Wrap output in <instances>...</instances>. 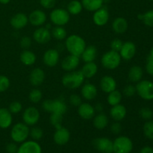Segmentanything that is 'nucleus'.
Listing matches in <instances>:
<instances>
[{
	"label": "nucleus",
	"instance_id": "9d476101",
	"mask_svg": "<svg viewBox=\"0 0 153 153\" xmlns=\"http://www.w3.org/2000/svg\"><path fill=\"white\" fill-rule=\"evenodd\" d=\"M94 148L101 153H112L113 141L108 137H97L93 140Z\"/></svg>",
	"mask_w": 153,
	"mask_h": 153
},
{
	"label": "nucleus",
	"instance_id": "a19ab883",
	"mask_svg": "<svg viewBox=\"0 0 153 153\" xmlns=\"http://www.w3.org/2000/svg\"><path fill=\"white\" fill-rule=\"evenodd\" d=\"M9 111L12 114H17L20 113L22 110V103L19 102L18 101H13L9 105L8 108Z\"/></svg>",
	"mask_w": 153,
	"mask_h": 153
},
{
	"label": "nucleus",
	"instance_id": "f257e3e1",
	"mask_svg": "<svg viewBox=\"0 0 153 153\" xmlns=\"http://www.w3.org/2000/svg\"><path fill=\"white\" fill-rule=\"evenodd\" d=\"M86 46L85 39L78 34H71L65 39V48L70 55L80 57Z\"/></svg>",
	"mask_w": 153,
	"mask_h": 153
},
{
	"label": "nucleus",
	"instance_id": "79ce46f5",
	"mask_svg": "<svg viewBox=\"0 0 153 153\" xmlns=\"http://www.w3.org/2000/svg\"><path fill=\"white\" fill-rule=\"evenodd\" d=\"M139 114H140V117L146 121L151 120L153 117V111L149 108H142L139 111Z\"/></svg>",
	"mask_w": 153,
	"mask_h": 153
},
{
	"label": "nucleus",
	"instance_id": "bf43d9fd",
	"mask_svg": "<svg viewBox=\"0 0 153 153\" xmlns=\"http://www.w3.org/2000/svg\"><path fill=\"white\" fill-rule=\"evenodd\" d=\"M151 1H153V0H151Z\"/></svg>",
	"mask_w": 153,
	"mask_h": 153
},
{
	"label": "nucleus",
	"instance_id": "7ed1b4c3",
	"mask_svg": "<svg viewBox=\"0 0 153 153\" xmlns=\"http://www.w3.org/2000/svg\"><path fill=\"white\" fill-rule=\"evenodd\" d=\"M30 128L26 124L22 123H17L14 124L10 130V137L13 142L16 143H22L27 140L29 137Z\"/></svg>",
	"mask_w": 153,
	"mask_h": 153
},
{
	"label": "nucleus",
	"instance_id": "a211bd4d",
	"mask_svg": "<svg viewBox=\"0 0 153 153\" xmlns=\"http://www.w3.org/2000/svg\"><path fill=\"white\" fill-rule=\"evenodd\" d=\"M16 153H42V148L35 140H25L21 143Z\"/></svg>",
	"mask_w": 153,
	"mask_h": 153
},
{
	"label": "nucleus",
	"instance_id": "c756f323",
	"mask_svg": "<svg viewBox=\"0 0 153 153\" xmlns=\"http://www.w3.org/2000/svg\"><path fill=\"white\" fill-rule=\"evenodd\" d=\"M81 72L84 75L85 79H92L97 75L98 72V66L94 61L85 63L82 67Z\"/></svg>",
	"mask_w": 153,
	"mask_h": 153
},
{
	"label": "nucleus",
	"instance_id": "bb28decb",
	"mask_svg": "<svg viewBox=\"0 0 153 153\" xmlns=\"http://www.w3.org/2000/svg\"><path fill=\"white\" fill-rule=\"evenodd\" d=\"M97 57V49L95 46H87L81 55L80 58L85 63L94 62Z\"/></svg>",
	"mask_w": 153,
	"mask_h": 153
},
{
	"label": "nucleus",
	"instance_id": "864d4df0",
	"mask_svg": "<svg viewBox=\"0 0 153 153\" xmlns=\"http://www.w3.org/2000/svg\"><path fill=\"white\" fill-rule=\"evenodd\" d=\"M94 109H95L96 112H98V113H101V112L103 111L104 110V106L102 103H97L94 106Z\"/></svg>",
	"mask_w": 153,
	"mask_h": 153
},
{
	"label": "nucleus",
	"instance_id": "c9c22d12",
	"mask_svg": "<svg viewBox=\"0 0 153 153\" xmlns=\"http://www.w3.org/2000/svg\"><path fill=\"white\" fill-rule=\"evenodd\" d=\"M49 122H50L51 125L55 127V129L58 128H61V126H63V114L56 113L50 114Z\"/></svg>",
	"mask_w": 153,
	"mask_h": 153
},
{
	"label": "nucleus",
	"instance_id": "e433bc0d",
	"mask_svg": "<svg viewBox=\"0 0 153 153\" xmlns=\"http://www.w3.org/2000/svg\"><path fill=\"white\" fill-rule=\"evenodd\" d=\"M42 98H43V93L37 88L32 89L28 94V99H29L30 102L34 103V104L40 102L42 100Z\"/></svg>",
	"mask_w": 153,
	"mask_h": 153
},
{
	"label": "nucleus",
	"instance_id": "5701e85b",
	"mask_svg": "<svg viewBox=\"0 0 153 153\" xmlns=\"http://www.w3.org/2000/svg\"><path fill=\"white\" fill-rule=\"evenodd\" d=\"M10 22L14 29L21 30L28 25V16L24 13H18L12 16Z\"/></svg>",
	"mask_w": 153,
	"mask_h": 153
},
{
	"label": "nucleus",
	"instance_id": "0eeeda50",
	"mask_svg": "<svg viewBox=\"0 0 153 153\" xmlns=\"http://www.w3.org/2000/svg\"><path fill=\"white\" fill-rule=\"evenodd\" d=\"M136 94L147 101L153 100V82L149 80H140L135 86Z\"/></svg>",
	"mask_w": 153,
	"mask_h": 153
},
{
	"label": "nucleus",
	"instance_id": "f8f14e48",
	"mask_svg": "<svg viewBox=\"0 0 153 153\" xmlns=\"http://www.w3.org/2000/svg\"><path fill=\"white\" fill-rule=\"evenodd\" d=\"M60 60L59 51L56 49H49L44 52L43 56V64L49 67H55Z\"/></svg>",
	"mask_w": 153,
	"mask_h": 153
},
{
	"label": "nucleus",
	"instance_id": "4d7b16f0",
	"mask_svg": "<svg viewBox=\"0 0 153 153\" xmlns=\"http://www.w3.org/2000/svg\"><path fill=\"white\" fill-rule=\"evenodd\" d=\"M45 28H47V29H49V30H51L52 28V23H48V24H46V26H45Z\"/></svg>",
	"mask_w": 153,
	"mask_h": 153
},
{
	"label": "nucleus",
	"instance_id": "ddd939ff",
	"mask_svg": "<svg viewBox=\"0 0 153 153\" xmlns=\"http://www.w3.org/2000/svg\"><path fill=\"white\" fill-rule=\"evenodd\" d=\"M110 15L108 9L105 7H102L94 11L93 15V21L97 26H104L108 22Z\"/></svg>",
	"mask_w": 153,
	"mask_h": 153
},
{
	"label": "nucleus",
	"instance_id": "473e14b6",
	"mask_svg": "<svg viewBox=\"0 0 153 153\" xmlns=\"http://www.w3.org/2000/svg\"><path fill=\"white\" fill-rule=\"evenodd\" d=\"M123 99V94L120 91L117 90L111 91V93L108 94L107 97V102L109 105L114 106L116 105L120 104L121 101Z\"/></svg>",
	"mask_w": 153,
	"mask_h": 153
},
{
	"label": "nucleus",
	"instance_id": "f3484780",
	"mask_svg": "<svg viewBox=\"0 0 153 153\" xmlns=\"http://www.w3.org/2000/svg\"><path fill=\"white\" fill-rule=\"evenodd\" d=\"M70 139V132L67 128L61 126L55 129L53 135V140L56 144L59 146L67 144Z\"/></svg>",
	"mask_w": 153,
	"mask_h": 153
},
{
	"label": "nucleus",
	"instance_id": "ea45409f",
	"mask_svg": "<svg viewBox=\"0 0 153 153\" xmlns=\"http://www.w3.org/2000/svg\"><path fill=\"white\" fill-rule=\"evenodd\" d=\"M29 136L32 138L33 140H40L42 139L43 136V131L41 128L37 126H33L32 128L30 129Z\"/></svg>",
	"mask_w": 153,
	"mask_h": 153
},
{
	"label": "nucleus",
	"instance_id": "1a4fd4ad",
	"mask_svg": "<svg viewBox=\"0 0 153 153\" xmlns=\"http://www.w3.org/2000/svg\"><path fill=\"white\" fill-rule=\"evenodd\" d=\"M22 122L28 126H34L40 119V113L37 108L31 106L24 110L22 115Z\"/></svg>",
	"mask_w": 153,
	"mask_h": 153
},
{
	"label": "nucleus",
	"instance_id": "3c124183",
	"mask_svg": "<svg viewBox=\"0 0 153 153\" xmlns=\"http://www.w3.org/2000/svg\"><path fill=\"white\" fill-rule=\"evenodd\" d=\"M146 71L150 76H153V59L150 57L147 58V61L146 64Z\"/></svg>",
	"mask_w": 153,
	"mask_h": 153
},
{
	"label": "nucleus",
	"instance_id": "20e7f679",
	"mask_svg": "<svg viewBox=\"0 0 153 153\" xmlns=\"http://www.w3.org/2000/svg\"><path fill=\"white\" fill-rule=\"evenodd\" d=\"M120 55L118 52L109 50L104 53L101 58V64L104 68L107 70H113L117 68L121 64Z\"/></svg>",
	"mask_w": 153,
	"mask_h": 153
},
{
	"label": "nucleus",
	"instance_id": "aec40b11",
	"mask_svg": "<svg viewBox=\"0 0 153 153\" xmlns=\"http://www.w3.org/2000/svg\"><path fill=\"white\" fill-rule=\"evenodd\" d=\"M81 95L82 98L88 101H92L98 94V90L97 88L92 83H85L82 85L81 87Z\"/></svg>",
	"mask_w": 153,
	"mask_h": 153
},
{
	"label": "nucleus",
	"instance_id": "4468645a",
	"mask_svg": "<svg viewBox=\"0 0 153 153\" xmlns=\"http://www.w3.org/2000/svg\"><path fill=\"white\" fill-rule=\"evenodd\" d=\"M80 64V57L73 55L66 56L61 61V68L66 72L74 71Z\"/></svg>",
	"mask_w": 153,
	"mask_h": 153
},
{
	"label": "nucleus",
	"instance_id": "a18cd8bd",
	"mask_svg": "<svg viewBox=\"0 0 153 153\" xmlns=\"http://www.w3.org/2000/svg\"><path fill=\"white\" fill-rule=\"evenodd\" d=\"M123 44V42L119 38H115L114 40H111L110 43V47L111 49L115 52H120V50L122 48Z\"/></svg>",
	"mask_w": 153,
	"mask_h": 153
},
{
	"label": "nucleus",
	"instance_id": "f704fd0d",
	"mask_svg": "<svg viewBox=\"0 0 153 153\" xmlns=\"http://www.w3.org/2000/svg\"><path fill=\"white\" fill-rule=\"evenodd\" d=\"M82 9H83V6L81 1L78 0H73L68 4L67 10L70 14L78 15L82 11Z\"/></svg>",
	"mask_w": 153,
	"mask_h": 153
},
{
	"label": "nucleus",
	"instance_id": "09e8293b",
	"mask_svg": "<svg viewBox=\"0 0 153 153\" xmlns=\"http://www.w3.org/2000/svg\"><path fill=\"white\" fill-rule=\"evenodd\" d=\"M110 130L113 134H119L122 131V125L119 121H114L110 126Z\"/></svg>",
	"mask_w": 153,
	"mask_h": 153
},
{
	"label": "nucleus",
	"instance_id": "423d86ee",
	"mask_svg": "<svg viewBox=\"0 0 153 153\" xmlns=\"http://www.w3.org/2000/svg\"><path fill=\"white\" fill-rule=\"evenodd\" d=\"M51 23L58 26H64L70 20V14L64 8H55L49 14Z\"/></svg>",
	"mask_w": 153,
	"mask_h": 153
},
{
	"label": "nucleus",
	"instance_id": "72a5a7b5",
	"mask_svg": "<svg viewBox=\"0 0 153 153\" xmlns=\"http://www.w3.org/2000/svg\"><path fill=\"white\" fill-rule=\"evenodd\" d=\"M51 34H52V37L54 39H55L57 40H59V41L65 40L67 37V30L64 28V26L55 25V27H53L52 28Z\"/></svg>",
	"mask_w": 153,
	"mask_h": 153
},
{
	"label": "nucleus",
	"instance_id": "37998d69",
	"mask_svg": "<svg viewBox=\"0 0 153 153\" xmlns=\"http://www.w3.org/2000/svg\"><path fill=\"white\" fill-rule=\"evenodd\" d=\"M10 86V79L4 75H0V93L7 91Z\"/></svg>",
	"mask_w": 153,
	"mask_h": 153
},
{
	"label": "nucleus",
	"instance_id": "393cba45",
	"mask_svg": "<svg viewBox=\"0 0 153 153\" xmlns=\"http://www.w3.org/2000/svg\"><path fill=\"white\" fill-rule=\"evenodd\" d=\"M112 29L116 34H121L125 33L127 31L128 27V21L122 16H118L114 19L112 22Z\"/></svg>",
	"mask_w": 153,
	"mask_h": 153
},
{
	"label": "nucleus",
	"instance_id": "f03ea898",
	"mask_svg": "<svg viewBox=\"0 0 153 153\" xmlns=\"http://www.w3.org/2000/svg\"><path fill=\"white\" fill-rule=\"evenodd\" d=\"M85 78L81 70L67 72L63 76L61 82L66 88L70 90H76L81 88L84 84Z\"/></svg>",
	"mask_w": 153,
	"mask_h": 153
},
{
	"label": "nucleus",
	"instance_id": "b1692460",
	"mask_svg": "<svg viewBox=\"0 0 153 153\" xmlns=\"http://www.w3.org/2000/svg\"><path fill=\"white\" fill-rule=\"evenodd\" d=\"M111 118L114 121H122L125 119L127 114L126 108L122 104H118L114 106H111L109 111Z\"/></svg>",
	"mask_w": 153,
	"mask_h": 153
},
{
	"label": "nucleus",
	"instance_id": "7c9ffc66",
	"mask_svg": "<svg viewBox=\"0 0 153 153\" xmlns=\"http://www.w3.org/2000/svg\"><path fill=\"white\" fill-rule=\"evenodd\" d=\"M143 75V71L142 67H140V66L134 65L132 66L129 69V71H128V78L130 82H133V83H137L140 80H142Z\"/></svg>",
	"mask_w": 153,
	"mask_h": 153
},
{
	"label": "nucleus",
	"instance_id": "412c9836",
	"mask_svg": "<svg viewBox=\"0 0 153 153\" xmlns=\"http://www.w3.org/2000/svg\"><path fill=\"white\" fill-rule=\"evenodd\" d=\"M46 74L43 70L40 67L33 69L29 75L30 84L33 87H39L44 82Z\"/></svg>",
	"mask_w": 153,
	"mask_h": 153
},
{
	"label": "nucleus",
	"instance_id": "6ab92c4d",
	"mask_svg": "<svg viewBox=\"0 0 153 153\" xmlns=\"http://www.w3.org/2000/svg\"><path fill=\"white\" fill-rule=\"evenodd\" d=\"M78 114L82 119L89 120L93 119L96 115L94 107L88 102H82L78 107Z\"/></svg>",
	"mask_w": 153,
	"mask_h": 153
},
{
	"label": "nucleus",
	"instance_id": "c85d7f7f",
	"mask_svg": "<svg viewBox=\"0 0 153 153\" xmlns=\"http://www.w3.org/2000/svg\"><path fill=\"white\" fill-rule=\"evenodd\" d=\"M109 119L108 117L103 112L99 113L95 115L93 118V124L94 126L98 130H102L108 126Z\"/></svg>",
	"mask_w": 153,
	"mask_h": 153
},
{
	"label": "nucleus",
	"instance_id": "39448f33",
	"mask_svg": "<svg viewBox=\"0 0 153 153\" xmlns=\"http://www.w3.org/2000/svg\"><path fill=\"white\" fill-rule=\"evenodd\" d=\"M42 108L45 111L49 114L56 113L64 115L67 111L66 103L60 99L44 100L42 103Z\"/></svg>",
	"mask_w": 153,
	"mask_h": 153
},
{
	"label": "nucleus",
	"instance_id": "2f4dec72",
	"mask_svg": "<svg viewBox=\"0 0 153 153\" xmlns=\"http://www.w3.org/2000/svg\"><path fill=\"white\" fill-rule=\"evenodd\" d=\"M83 8L91 12H94L103 6V0H82Z\"/></svg>",
	"mask_w": 153,
	"mask_h": 153
},
{
	"label": "nucleus",
	"instance_id": "dca6fc26",
	"mask_svg": "<svg viewBox=\"0 0 153 153\" xmlns=\"http://www.w3.org/2000/svg\"><path fill=\"white\" fill-rule=\"evenodd\" d=\"M136 52H137V48L135 44L133 42L126 41L123 43L119 53L122 59L125 61H130L134 58Z\"/></svg>",
	"mask_w": 153,
	"mask_h": 153
},
{
	"label": "nucleus",
	"instance_id": "de8ad7c7",
	"mask_svg": "<svg viewBox=\"0 0 153 153\" xmlns=\"http://www.w3.org/2000/svg\"><path fill=\"white\" fill-rule=\"evenodd\" d=\"M31 43H32V40H31V37H28V36L22 37L19 41V45L23 49H29L31 46Z\"/></svg>",
	"mask_w": 153,
	"mask_h": 153
},
{
	"label": "nucleus",
	"instance_id": "49530a36",
	"mask_svg": "<svg viewBox=\"0 0 153 153\" xmlns=\"http://www.w3.org/2000/svg\"><path fill=\"white\" fill-rule=\"evenodd\" d=\"M69 101L72 105L78 108L82 103V99L78 94H72L69 98Z\"/></svg>",
	"mask_w": 153,
	"mask_h": 153
},
{
	"label": "nucleus",
	"instance_id": "58836bf2",
	"mask_svg": "<svg viewBox=\"0 0 153 153\" xmlns=\"http://www.w3.org/2000/svg\"><path fill=\"white\" fill-rule=\"evenodd\" d=\"M143 134L149 140H153V120H148L143 125Z\"/></svg>",
	"mask_w": 153,
	"mask_h": 153
},
{
	"label": "nucleus",
	"instance_id": "cd10ccee",
	"mask_svg": "<svg viewBox=\"0 0 153 153\" xmlns=\"http://www.w3.org/2000/svg\"><path fill=\"white\" fill-rule=\"evenodd\" d=\"M19 60L25 66H32L37 61V56L32 51L29 49H24L19 55Z\"/></svg>",
	"mask_w": 153,
	"mask_h": 153
},
{
	"label": "nucleus",
	"instance_id": "a878e982",
	"mask_svg": "<svg viewBox=\"0 0 153 153\" xmlns=\"http://www.w3.org/2000/svg\"><path fill=\"white\" fill-rule=\"evenodd\" d=\"M13 123V116L7 108H0V128L5 129L9 128Z\"/></svg>",
	"mask_w": 153,
	"mask_h": 153
},
{
	"label": "nucleus",
	"instance_id": "4be33fe9",
	"mask_svg": "<svg viewBox=\"0 0 153 153\" xmlns=\"http://www.w3.org/2000/svg\"><path fill=\"white\" fill-rule=\"evenodd\" d=\"M100 89L105 94H109L117 89V83L114 78L111 76H104L102 77L100 82Z\"/></svg>",
	"mask_w": 153,
	"mask_h": 153
},
{
	"label": "nucleus",
	"instance_id": "603ef678",
	"mask_svg": "<svg viewBox=\"0 0 153 153\" xmlns=\"http://www.w3.org/2000/svg\"><path fill=\"white\" fill-rule=\"evenodd\" d=\"M17 145L14 143H9L6 146V150L8 153H16L18 150Z\"/></svg>",
	"mask_w": 153,
	"mask_h": 153
},
{
	"label": "nucleus",
	"instance_id": "5fc2aeb1",
	"mask_svg": "<svg viewBox=\"0 0 153 153\" xmlns=\"http://www.w3.org/2000/svg\"><path fill=\"white\" fill-rule=\"evenodd\" d=\"M140 153H153V149L150 146H144L140 149Z\"/></svg>",
	"mask_w": 153,
	"mask_h": 153
},
{
	"label": "nucleus",
	"instance_id": "4c0bfd02",
	"mask_svg": "<svg viewBox=\"0 0 153 153\" xmlns=\"http://www.w3.org/2000/svg\"><path fill=\"white\" fill-rule=\"evenodd\" d=\"M138 19L143 20V23L149 27H153V10L146 12L144 14L138 15Z\"/></svg>",
	"mask_w": 153,
	"mask_h": 153
},
{
	"label": "nucleus",
	"instance_id": "13d9d810",
	"mask_svg": "<svg viewBox=\"0 0 153 153\" xmlns=\"http://www.w3.org/2000/svg\"><path fill=\"white\" fill-rule=\"evenodd\" d=\"M149 57H150L151 58H152V59H153V46H152V49H151L150 52H149Z\"/></svg>",
	"mask_w": 153,
	"mask_h": 153
},
{
	"label": "nucleus",
	"instance_id": "2eb2a0df",
	"mask_svg": "<svg viewBox=\"0 0 153 153\" xmlns=\"http://www.w3.org/2000/svg\"><path fill=\"white\" fill-rule=\"evenodd\" d=\"M47 20V16L43 10L37 9L31 12L28 16V22L36 27H40L44 25Z\"/></svg>",
	"mask_w": 153,
	"mask_h": 153
},
{
	"label": "nucleus",
	"instance_id": "c03bdc74",
	"mask_svg": "<svg viewBox=\"0 0 153 153\" xmlns=\"http://www.w3.org/2000/svg\"><path fill=\"white\" fill-rule=\"evenodd\" d=\"M123 94L126 97H134L136 94V88L132 85H128L124 87L123 90Z\"/></svg>",
	"mask_w": 153,
	"mask_h": 153
},
{
	"label": "nucleus",
	"instance_id": "8fccbe9b",
	"mask_svg": "<svg viewBox=\"0 0 153 153\" xmlns=\"http://www.w3.org/2000/svg\"><path fill=\"white\" fill-rule=\"evenodd\" d=\"M40 3L44 8L52 9L55 7L56 0H40Z\"/></svg>",
	"mask_w": 153,
	"mask_h": 153
},
{
	"label": "nucleus",
	"instance_id": "9b49d317",
	"mask_svg": "<svg viewBox=\"0 0 153 153\" xmlns=\"http://www.w3.org/2000/svg\"><path fill=\"white\" fill-rule=\"evenodd\" d=\"M52 37L51 31L45 27H39L33 33V39L39 44H46L49 43Z\"/></svg>",
	"mask_w": 153,
	"mask_h": 153
},
{
	"label": "nucleus",
	"instance_id": "6e6552de",
	"mask_svg": "<svg viewBox=\"0 0 153 153\" xmlns=\"http://www.w3.org/2000/svg\"><path fill=\"white\" fill-rule=\"evenodd\" d=\"M133 149V143L127 136H119L113 141L114 153H130Z\"/></svg>",
	"mask_w": 153,
	"mask_h": 153
},
{
	"label": "nucleus",
	"instance_id": "6e6d98bb",
	"mask_svg": "<svg viewBox=\"0 0 153 153\" xmlns=\"http://www.w3.org/2000/svg\"><path fill=\"white\" fill-rule=\"evenodd\" d=\"M10 1V0H0V3L2 4H7Z\"/></svg>",
	"mask_w": 153,
	"mask_h": 153
}]
</instances>
